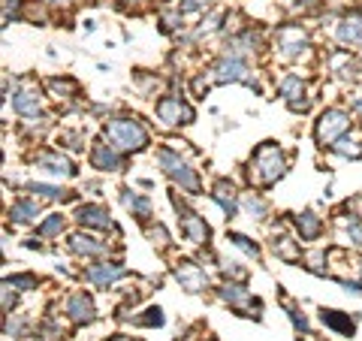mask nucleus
I'll use <instances>...</instances> for the list:
<instances>
[{"label":"nucleus","mask_w":362,"mask_h":341,"mask_svg":"<svg viewBox=\"0 0 362 341\" xmlns=\"http://www.w3.org/2000/svg\"><path fill=\"white\" fill-rule=\"evenodd\" d=\"M347 233H350V239H354L356 245H362V227L356 224V220H350V224H347Z\"/></svg>","instance_id":"nucleus-36"},{"label":"nucleus","mask_w":362,"mask_h":341,"mask_svg":"<svg viewBox=\"0 0 362 341\" xmlns=\"http://www.w3.org/2000/svg\"><path fill=\"white\" fill-rule=\"evenodd\" d=\"M254 166H257V178L263 185H272V182H278L281 175H284V157H281V148L278 145H272V142H263L257 148V154H254Z\"/></svg>","instance_id":"nucleus-2"},{"label":"nucleus","mask_w":362,"mask_h":341,"mask_svg":"<svg viewBox=\"0 0 362 341\" xmlns=\"http://www.w3.org/2000/svg\"><path fill=\"white\" fill-rule=\"evenodd\" d=\"M181 233H185L187 242H194V245H203L206 239H208V227H206V220L194 215V212H181Z\"/></svg>","instance_id":"nucleus-8"},{"label":"nucleus","mask_w":362,"mask_h":341,"mask_svg":"<svg viewBox=\"0 0 362 341\" xmlns=\"http://www.w3.org/2000/svg\"><path fill=\"white\" fill-rule=\"evenodd\" d=\"M115 341H133V338H115Z\"/></svg>","instance_id":"nucleus-40"},{"label":"nucleus","mask_w":362,"mask_h":341,"mask_svg":"<svg viewBox=\"0 0 362 341\" xmlns=\"http://www.w3.org/2000/svg\"><path fill=\"white\" fill-rule=\"evenodd\" d=\"M48 4H55V6H67L69 0H48Z\"/></svg>","instance_id":"nucleus-39"},{"label":"nucleus","mask_w":362,"mask_h":341,"mask_svg":"<svg viewBox=\"0 0 362 341\" xmlns=\"http://www.w3.org/2000/svg\"><path fill=\"white\" fill-rule=\"evenodd\" d=\"M36 166L43 169V173L55 175V178H69V175L76 173V169H73V163H69L67 157L52 154V152H48V154H39V157H36Z\"/></svg>","instance_id":"nucleus-9"},{"label":"nucleus","mask_w":362,"mask_h":341,"mask_svg":"<svg viewBox=\"0 0 362 341\" xmlns=\"http://www.w3.org/2000/svg\"><path fill=\"white\" fill-rule=\"evenodd\" d=\"M157 118L163 121L166 127H175V124H190L194 121V109L185 106L178 97H163L157 103Z\"/></svg>","instance_id":"nucleus-6"},{"label":"nucleus","mask_w":362,"mask_h":341,"mask_svg":"<svg viewBox=\"0 0 362 341\" xmlns=\"http://www.w3.org/2000/svg\"><path fill=\"white\" fill-rule=\"evenodd\" d=\"M145 314L148 317H139V323H142V326H163V311H160V308H148Z\"/></svg>","instance_id":"nucleus-31"},{"label":"nucleus","mask_w":362,"mask_h":341,"mask_svg":"<svg viewBox=\"0 0 362 341\" xmlns=\"http://www.w3.org/2000/svg\"><path fill=\"white\" fill-rule=\"evenodd\" d=\"M275 254H281L284 260H299V250H296V245L290 242V239H281V242H275Z\"/></svg>","instance_id":"nucleus-30"},{"label":"nucleus","mask_w":362,"mask_h":341,"mask_svg":"<svg viewBox=\"0 0 362 341\" xmlns=\"http://www.w3.org/2000/svg\"><path fill=\"white\" fill-rule=\"evenodd\" d=\"M241 212L250 220H263L266 218V203L257 194H241Z\"/></svg>","instance_id":"nucleus-22"},{"label":"nucleus","mask_w":362,"mask_h":341,"mask_svg":"<svg viewBox=\"0 0 362 341\" xmlns=\"http://www.w3.org/2000/svg\"><path fill=\"white\" fill-rule=\"evenodd\" d=\"M323 323L332 326V329H338V333H344V335L354 333V320L341 317V311H323Z\"/></svg>","instance_id":"nucleus-25"},{"label":"nucleus","mask_w":362,"mask_h":341,"mask_svg":"<svg viewBox=\"0 0 362 341\" xmlns=\"http://www.w3.org/2000/svg\"><path fill=\"white\" fill-rule=\"evenodd\" d=\"M13 287H34V278H30V275H15Z\"/></svg>","instance_id":"nucleus-37"},{"label":"nucleus","mask_w":362,"mask_h":341,"mask_svg":"<svg viewBox=\"0 0 362 341\" xmlns=\"http://www.w3.org/2000/svg\"><path fill=\"white\" fill-rule=\"evenodd\" d=\"M15 302V293H13V281H6V284H4V308L9 311V305H13Z\"/></svg>","instance_id":"nucleus-35"},{"label":"nucleus","mask_w":362,"mask_h":341,"mask_svg":"<svg viewBox=\"0 0 362 341\" xmlns=\"http://www.w3.org/2000/svg\"><path fill=\"white\" fill-rule=\"evenodd\" d=\"M215 79H217V82H245L250 88H257V79L250 76V69L241 64V58H233V55H227L224 61H217Z\"/></svg>","instance_id":"nucleus-5"},{"label":"nucleus","mask_w":362,"mask_h":341,"mask_svg":"<svg viewBox=\"0 0 362 341\" xmlns=\"http://www.w3.org/2000/svg\"><path fill=\"white\" fill-rule=\"evenodd\" d=\"M296 227H299L302 239H317L323 224H320V218L314 212H302V215H296Z\"/></svg>","instance_id":"nucleus-21"},{"label":"nucleus","mask_w":362,"mask_h":341,"mask_svg":"<svg viewBox=\"0 0 362 341\" xmlns=\"http://www.w3.org/2000/svg\"><path fill=\"white\" fill-rule=\"evenodd\" d=\"M338 39H341V43H359V39H362V13H356V15H350V18L341 22Z\"/></svg>","instance_id":"nucleus-19"},{"label":"nucleus","mask_w":362,"mask_h":341,"mask_svg":"<svg viewBox=\"0 0 362 341\" xmlns=\"http://www.w3.org/2000/svg\"><path fill=\"white\" fill-rule=\"evenodd\" d=\"M335 152H338V154H344V157H362L359 142H350V139H338Z\"/></svg>","instance_id":"nucleus-29"},{"label":"nucleus","mask_w":362,"mask_h":341,"mask_svg":"<svg viewBox=\"0 0 362 341\" xmlns=\"http://www.w3.org/2000/svg\"><path fill=\"white\" fill-rule=\"evenodd\" d=\"M13 109L18 115H25V118H36V112H39V94L36 91H18L13 97Z\"/></svg>","instance_id":"nucleus-16"},{"label":"nucleus","mask_w":362,"mask_h":341,"mask_svg":"<svg viewBox=\"0 0 362 341\" xmlns=\"http://www.w3.org/2000/svg\"><path fill=\"white\" fill-rule=\"evenodd\" d=\"M220 299L229 302V305H236V308L250 305V293H248L245 287H239V284H227L224 290H220Z\"/></svg>","instance_id":"nucleus-23"},{"label":"nucleus","mask_w":362,"mask_h":341,"mask_svg":"<svg viewBox=\"0 0 362 341\" xmlns=\"http://www.w3.org/2000/svg\"><path fill=\"white\" fill-rule=\"evenodd\" d=\"M229 242H233L236 248H241V250H245L248 257H260V248H257L254 242H250L248 236H241V233H229Z\"/></svg>","instance_id":"nucleus-26"},{"label":"nucleus","mask_w":362,"mask_h":341,"mask_svg":"<svg viewBox=\"0 0 362 341\" xmlns=\"http://www.w3.org/2000/svg\"><path fill=\"white\" fill-rule=\"evenodd\" d=\"M354 106H356V112H359V115H362V94H359V97H356V100H354Z\"/></svg>","instance_id":"nucleus-38"},{"label":"nucleus","mask_w":362,"mask_h":341,"mask_svg":"<svg viewBox=\"0 0 362 341\" xmlns=\"http://www.w3.org/2000/svg\"><path fill=\"white\" fill-rule=\"evenodd\" d=\"M60 229H64V218H60V215H52L43 227H39V236H58Z\"/></svg>","instance_id":"nucleus-28"},{"label":"nucleus","mask_w":362,"mask_h":341,"mask_svg":"<svg viewBox=\"0 0 362 341\" xmlns=\"http://www.w3.org/2000/svg\"><path fill=\"white\" fill-rule=\"evenodd\" d=\"M211 196H215V203L224 208L227 215H236V208H239L236 206V187L229 185V182H217L215 185V194H211Z\"/></svg>","instance_id":"nucleus-18"},{"label":"nucleus","mask_w":362,"mask_h":341,"mask_svg":"<svg viewBox=\"0 0 362 341\" xmlns=\"http://www.w3.org/2000/svg\"><path fill=\"white\" fill-rule=\"evenodd\" d=\"M79 224L94 227V229H109L112 227V218H109L103 206H82L79 208Z\"/></svg>","instance_id":"nucleus-11"},{"label":"nucleus","mask_w":362,"mask_h":341,"mask_svg":"<svg viewBox=\"0 0 362 341\" xmlns=\"http://www.w3.org/2000/svg\"><path fill=\"white\" fill-rule=\"evenodd\" d=\"M157 160H160V166H163V173L173 178L175 185H181L185 190H190V194H196V190H199V182H196L194 169H190L178 154H173L169 148H160V152H157Z\"/></svg>","instance_id":"nucleus-3"},{"label":"nucleus","mask_w":362,"mask_h":341,"mask_svg":"<svg viewBox=\"0 0 362 341\" xmlns=\"http://www.w3.org/2000/svg\"><path fill=\"white\" fill-rule=\"evenodd\" d=\"M30 194H39L43 199H64V190L52 185H30Z\"/></svg>","instance_id":"nucleus-27"},{"label":"nucleus","mask_w":362,"mask_h":341,"mask_svg":"<svg viewBox=\"0 0 362 341\" xmlns=\"http://www.w3.org/2000/svg\"><path fill=\"white\" fill-rule=\"evenodd\" d=\"M121 199H124V206L130 208V212L139 215V220H148V218H151V203H148V199L130 194V190H124V196H121Z\"/></svg>","instance_id":"nucleus-24"},{"label":"nucleus","mask_w":362,"mask_h":341,"mask_svg":"<svg viewBox=\"0 0 362 341\" xmlns=\"http://www.w3.org/2000/svg\"><path fill=\"white\" fill-rule=\"evenodd\" d=\"M67 314L76 320V323H90L94 320V305H90V299L85 293H73L67 302Z\"/></svg>","instance_id":"nucleus-12"},{"label":"nucleus","mask_w":362,"mask_h":341,"mask_svg":"<svg viewBox=\"0 0 362 341\" xmlns=\"http://www.w3.org/2000/svg\"><path fill=\"white\" fill-rule=\"evenodd\" d=\"M278 88H281V97H287L290 109H296V112H299V109H305V106H308L305 100H299V97H302V79H299V76H287Z\"/></svg>","instance_id":"nucleus-15"},{"label":"nucleus","mask_w":362,"mask_h":341,"mask_svg":"<svg viewBox=\"0 0 362 341\" xmlns=\"http://www.w3.org/2000/svg\"><path fill=\"white\" fill-rule=\"evenodd\" d=\"M124 278V269H121L118 263H100V266H90L88 269V281H94V284H112V281Z\"/></svg>","instance_id":"nucleus-14"},{"label":"nucleus","mask_w":362,"mask_h":341,"mask_svg":"<svg viewBox=\"0 0 362 341\" xmlns=\"http://www.w3.org/2000/svg\"><path fill=\"white\" fill-rule=\"evenodd\" d=\"M278 46H281V55L284 58H296L302 52V46H305V31H302V27H281Z\"/></svg>","instance_id":"nucleus-10"},{"label":"nucleus","mask_w":362,"mask_h":341,"mask_svg":"<svg viewBox=\"0 0 362 341\" xmlns=\"http://www.w3.org/2000/svg\"><path fill=\"white\" fill-rule=\"evenodd\" d=\"M347 127H350V115L347 112H341V109H326V112L320 115V121H317V142L320 145L335 142Z\"/></svg>","instance_id":"nucleus-4"},{"label":"nucleus","mask_w":362,"mask_h":341,"mask_svg":"<svg viewBox=\"0 0 362 341\" xmlns=\"http://www.w3.org/2000/svg\"><path fill=\"white\" fill-rule=\"evenodd\" d=\"M148 239H154V245H166V229L163 227H157V229L151 227L148 229Z\"/></svg>","instance_id":"nucleus-33"},{"label":"nucleus","mask_w":362,"mask_h":341,"mask_svg":"<svg viewBox=\"0 0 362 341\" xmlns=\"http://www.w3.org/2000/svg\"><path fill=\"white\" fill-rule=\"evenodd\" d=\"M39 215V206L36 199H18V203L9 208V218L18 220V224H27V220H34Z\"/></svg>","instance_id":"nucleus-20"},{"label":"nucleus","mask_w":362,"mask_h":341,"mask_svg":"<svg viewBox=\"0 0 362 341\" xmlns=\"http://www.w3.org/2000/svg\"><path fill=\"white\" fill-rule=\"evenodd\" d=\"M48 88H52L55 94H69V91H76V82H60V79H52V82H48Z\"/></svg>","instance_id":"nucleus-32"},{"label":"nucleus","mask_w":362,"mask_h":341,"mask_svg":"<svg viewBox=\"0 0 362 341\" xmlns=\"http://www.w3.org/2000/svg\"><path fill=\"white\" fill-rule=\"evenodd\" d=\"M106 139L118 152H142L148 145V133L136 118H112L106 124Z\"/></svg>","instance_id":"nucleus-1"},{"label":"nucleus","mask_w":362,"mask_h":341,"mask_svg":"<svg viewBox=\"0 0 362 341\" xmlns=\"http://www.w3.org/2000/svg\"><path fill=\"white\" fill-rule=\"evenodd\" d=\"M175 278L181 281V287H185L187 293H203L208 287V275L196 263H190V260H181L175 266Z\"/></svg>","instance_id":"nucleus-7"},{"label":"nucleus","mask_w":362,"mask_h":341,"mask_svg":"<svg viewBox=\"0 0 362 341\" xmlns=\"http://www.w3.org/2000/svg\"><path fill=\"white\" fill-rule=\"evenodd\" d=\"M90 163L97 169H121V157L115 145H94L90 152Z\"/></svg>","instance_id":"nucleus-13"},{"label":"nucleus","mask_w":362,"mask_h":341,"mask_svg":"<svg viewBox=\"0 0 362 341\" xmlns=\"http://www.w3.org/2000/svg\"><path fill=\"white\" fill-rule=\"evenodd\" d=\"M208 4V0H185L181 4V13H196V9H203Z\"/></svg>","instance_id":"nucleus-34"},{"label":"nucleus","mask_w":362,"mask_h":341,"mask_svg":"<svg viewBox=\"0 0 362 341\" xmlns=\"http://www.w3.org/2000/svg\"><path fill=\"white\" fill-rule=\"evenodd\" d=\"M69 248H73L76 254H85V257H100L109 250L103 242H97V239H90V236H73L69 239Z\"/></svg>","instance_id":"nucleus-17"}]
</instances>
